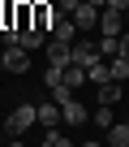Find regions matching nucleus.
Here are the masks:
<instances>
[{
    "instance_id": "nucleus-18",
    "label": "nucleus",
    "mask_w": 129,
    "mask_h": 147,
    "mask_svg": "<svg viewBox=\"0 0 129 147\" xmlns=\"http://www.w3.org/2000/svg\"><path fill=\"white\" fill-rule=\"evenodd\" d=\"M47 91H52V100H56V104L73 100V87H69V82H56V87H47Z\"/></svg>"
},
{
    "instance_id": "nucleus-20",
    "label": "nucleus",
    "mask_w": 129,
    "mask_h": 147,
    "mask_svg": "<svg viewBox=\"0 0 129 147\" xmlns=\"http://www.w3.org/2000/svg\"><path fill=\"white\" fill-rule=\"evenodd\" d=\"M120 56H129V30H120Z\"/></svg>"
},
{
    "instance_id": "nucleus-1",
    "label": "nucleus",
    "mask_w": 129,
    "mask_h": 147,
    "mask_svg": "<svg viewBox=\"0 0 129 147\" xmlns=\"http://www.w3.org/2000/svg\"><path fill=\"white\" fill-rule=\"evenodd\" d=\"M30 125H39V104H17V108L9 113V121H5L9 134H26Z\"/></svg>"
},
{
    "instance_id": "nucleus-7",
    "label": "nucleus",
    "mask_w": 129,
    "mask_h": 147,
    "mask_svg": "<svg viewBox=\"0 0 129 147\" xmlns=\"http://www.w3.org/2000/svg\"><path fill=\"white\" fill-rule=\"evenodd\" d=\"M120 18H125V13H120V9H112V5H108V9H99V35H120Z\"/></svg>"
},
{
    "instance_id": "nucleus-13",
    "label": "nucleus",
    "mask_w": 129,
    "mask_h": 147,
    "mask_svg": "<svg viewBox=\"0 0 129 147\" xmlns=\"http://www.w3.org/2000/svg\"><path fill=\"white\" fill-rule=\"evenodd\" d=\"M86 74H90V82H95V87H103V82H112V65H108V56H103V61H95V65H90Z\"/></svg>"
},
{
    "instance_id": "nucleus-17",
    "label": "nucleus",
    "mask_w": 129,
    "mask_h": 147,
    "mask_svg": "<svg viewBox=\"0 0 129 147\" xmlns=\"http://www.w3.org/2000/svg\"><path fill=\"white\" fill-rule=\"evenodd\" d=\"M43 143H47V147H69V134H60V125H52V130L43 134Z\"/></svg>"
},
{
    "instance_id": "nucleus-11",
    "label": "nucleus",
    "mask_w": 129,
    "mask_h": 147,
    "mask_svg": "<svg viewBox=\"0 0 129 147\" xmlns=\"http://www.w3.org/2000/svg\"><path fill=\"white\" fill-rule=\"evenodd\" d=\"M103 143H112V147H129V121H116V125L103 134Z\"/></svg>"
},
{
    "instance_id": "nucleus-5",
    "label": "nucleus",
    "mask_w": 129,
    "mask_h": 147,
    "mask_svg": "<svg viewBox=\"0 0 129 147\" xmlns=\"http://www.w3.org/2000/svg\"><path fill=\"white\" fill-rule=\"evenodd\" d=\"M69 18L78 22V30H99V9H95V5H86V0H82V5H78Z\"/></svg>"
},
{
    "instance_id": "nucleus-12",
    "label": "nucleus",
    "mask_w": 129,
    "mask_h": 147,
    "mask_svg": "<svg viewBox=\"0 0 129 147\" xmlns=\"http://www.w3.org/2000/svg\"><path fill=\"white\" fill-rule=\"evenodd\" d=\"M64 82H69L73 91H78L82 82H90V74H86V65H78V61H73V65H64Z\"/></svg>"
},
{
    "instance_id": "nucleus-14",
    "label": "nucleus",
    "mask_w": 129,
    "mask_h": 147,
    "mask_svg": "<svg viewBox=\"0 0 129 147\" xmlns=\"http://www.w3.org/2000/svg\"><path fill=\"white\" fill-rule=\"evenodd\" d=\"M120 100H125V95H120V82H116V78L99 87V104H120Z\"/></svg>"
},
{
    "instance_id": "nucleus-24",
    "label": "nucleus",
    "mask_w": 129,
    "mask_h": 147,
    "mask_svg": "<svg viewBox=\"0 0 129 147\" xmlns=\"http://www.w3.org/2000/svg\"><path fill=\"white\" fill-rule=\"evenodd\" d=\"M125 22H129V9H125Z\"/></svg>"
},
{
    "instance_id": "nucleus-8",
    "label": "nucleus",
    "mask_w": 129,
    "mask_h": 147,
    "mask_svg": "<svg viewBox=\"0 0 129 147\" xmlns=\"http://www.w3.org/2000/svg\"><path fill=\"white\" fill-rule=\"evenodd\" d=\"M60 121H64V113H60V104H56V100L39 104V125H43V130H52V125H60Z\"/></svg>"
},
{
    "instance_id": "nucleus-6",
    "label": "nucleus",
    "mask_w": 129,
    "mask_h": 147,
    "mask_svg": "<svg viewBox=\"0 0 129 147\" xmlns=\"http://www.w3.org/2000/svg\"><path fill=\"white\" fill-rule=\"evenodd\" d=\"M60 113H64V125H86V121H90V113H86L82 100H64Z\"/></svg>"
},
{
    "instance_id": "nucleus-15",
    "label": "nucleus",
    "mask_w": 129,
    "mask_h": 147,
    "mask_svg": "<svg viewBox=\"0 0 129 147\" xmlns=\"http://www.w3.org/2000/svg\"><path fill=\"white\" fill-rule=\"evenodd\" d=\"M99 52L112 61V56H120V35H99Z\"/></svg>"
},
{
    "instance_id": "nucleus-9",
    "label": "nucleus",
    "mask_w": 129,
    "mask_h": 147,
    "mask_svg": "<svg viewBox=\"0 0 129 147\" xmlns=\"http://www.w3.org/2000/svg\"><path fill=\"white\" fill-rule=\"evenodd\" d=\"M52 39H64V43H73V39H78V22H73L69 13H64V18L52 26Z\"/></svg>"
},
{
    "instance_id": "nucleus-25",
    "label": "nucleus",
    "mask_w": 129,
    "mask_h": 147,
    "mask_svg": "<svg viewBox=\"0 0 129 147\" xmlns=\"http://www.w3.org/2000/svg\"><path fill=\"white\" fill-rule=\"evenodd\" d=\"M0 18H5V9H0Z\"/></svg>"
},
{
    "instance_id": "nucleus-21",
    "label": "nucleus",
    "mask_w": 129,
    "mask_h": 147,
    "mask_svg": "<svg viewBox=\"0 0 129 147\" xmlns=\"http://www.w3.org/2000/svg\"><path fill=\"white\" fill-rule=\"evenodd\" d=\"M86 5H95V9H108V0H86Z\"/></svg>"
},
{
    "instance_id": "nucleus-22",
    "label": "nucleus",
    "mask_w": 129,
    "mask_h": 147,
    "mask_svg": "<svg viewBox=\"0 0 129 147\" xmlns=\"http://www.w3.org/2000/svg\"><path fill=\"white\" fill-rule=\"evenodd\" d=\"M0 69H5V52H0Z\"/></svg>"
},
{
    "instance_id": "nucleus-23",
    "label": "nucleus",
    "mask_w": 129,
    "mask_h": 147,
    "mask_svg": "<svg viewBox=\"0 0 129 147\" xmlns=\"http://www.w3.org/2000/svg\"><path fill=\"white\" fill-rule=\"evenodd\" d=\"M5 134H9V130H5V125H0V138H5Z\"/></svg>"
},
{
    "instance_id": "nucleus-2",
    "label": "nucleus",
    "mask_w": 129,
    "mask_h": 147,
    "mask_svg": "<svg viewBox=\"0 0 129 147\" xmlns=\"http://www.w3.org/2000/svg\"><path fill=\"white\" fill-rule=\"evenodd\" d=\"M5 69L22 78V74L30 69V48H22V43H5Z\"/></svg>"
},
{
    "instance_id": "nucleus-10",
    "label": "nucleus",
    "mask_w": 129,
    "mask_h": 147,
    "mask_svg": "<svg viewBox=\"0 0 129 147\" xmlns=\"http://www.w3.org/2000/svg\"><path fill=\"white\" fill-rule=\"evenodd\" d=\"M112 108H116V104H99V108L90 113V121H95L99 130H112V125H116V113H112Z\"/></svg>"
},
{
    "instance_id": "nucleus-4",
    "label": "nucleus",
    "mask_w": 129,
    "mask_h": 147,
    "mask_svg": "<svg viewBox=\"0 0 129 147\" xmlns=\"http://www.w3.org/2000/svg\"><path fill=\"white\" fill-rule=\"evenodd\" d=\"M47 65H73V43L47 39Z\"/></svg>"
},
{
    "instance_id": "nucleus-19",
    "label": "nucleus",
    "mask_w": 129,
    "mask_h": 147,
    "mask_svg": "<svg viewBox=\"0 0 129 147\" xmlns=\"http://www.w3.org/2000/svg\"><path fill=\"white\" fill-rule=\"evenodd\" d=\"M78 5H82V0H56V9H60V13H73Z\"/></svg>"
},
{
    "instance_id": "nucleus-3",
    "label": "nucleus",
    "mask_w": 129,
    "mask_h": 147,
    "mask_svg": "<svg viewBox=\"0 0 129 147\" xmlns=\"http://www.w3.org/2000/svg\"><path fill=\"white\" fill-rule=\"evenodd\" d=\"M73 61H78V65H86V69H90L95 61H103L99 39H90V43H86V39H73Z\"/></svg>"
},
{
    "instance_id": "nucleus-16",
    "label": "nucleus",
    "mask_w": 129,
    "mask_h": 147,
    "mask_svg": "<svg viewBox=\"0 0 129 147\" xmlns=\"http://www.w3.org/2000/svg\"><path fill=\"white\" fill-rule=\"evenodd\" d=\"M108 65H112V78H116V82H125V78H129V56H112Z\"/></svg>"
}]
</instances>
